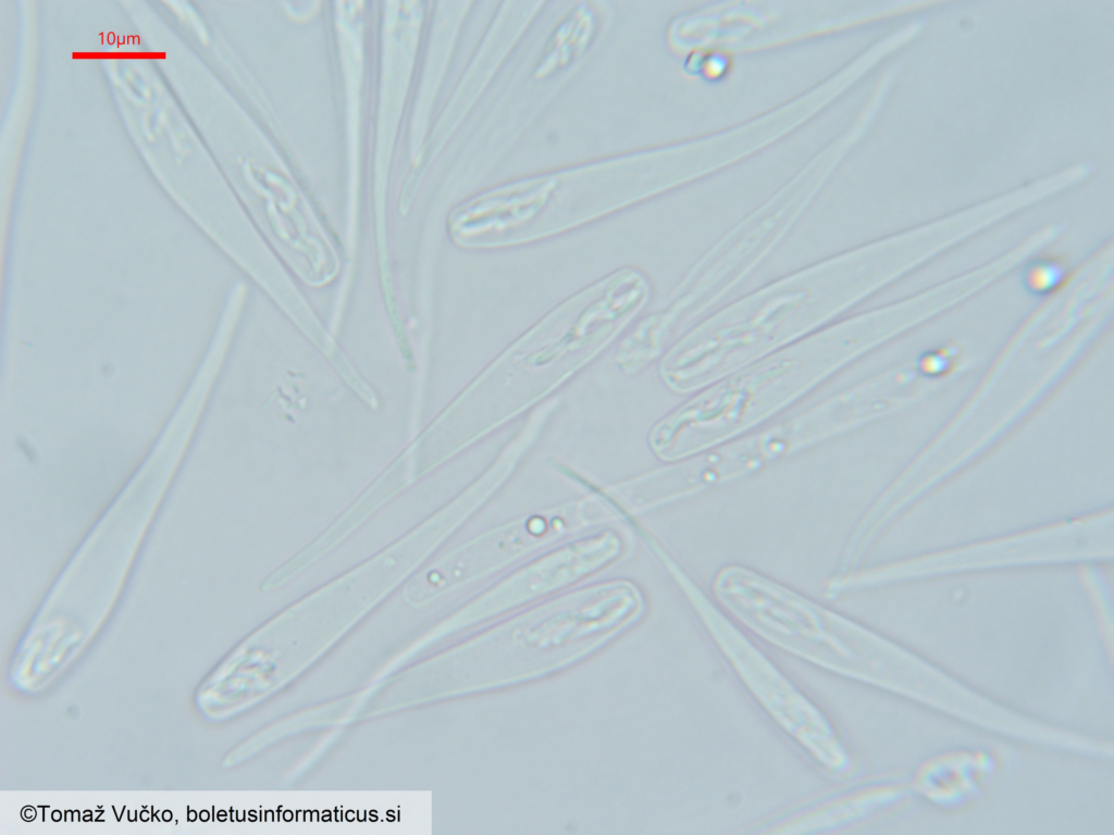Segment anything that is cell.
Wrapping results in <instances>:
<instances>
[{"instance_id": "obj_11", "label": "cell", "mask_w": 1114, "mask_h": 835, "mask_svg": "<svg viewBox=\"0 0 1114 835\" xmlns=\"http://www.w3.org/2000/svg\"><path fill=\"white\" fill-rule=\"evenodd\" d=\"M163 817H164L163 818L164 820L169 821L172 818V813L170 811H166V812L163 813Z\"/></svg>"}, {"instance_id": "obj_1", "label": "cell", "mask_w": 1114, "mask_h": 835, "mask_svg": "<svg viewBox=\"0 0 1114 835\" xmlns=\"http://www.w3.org/2000/svg\"><path fill=\"white\" fill-rule=\"evenodd\" d=\"M652 285L624 267L552 309L504 350L437 421L425 470L546 398L607 348L648 302Z\"/></svg>"}, {"instance_id": "obj_12", "label": "cell", "mask_w": 1114, "mask_h": 835, "mask_svg": "<svg viewBox=\"0 0 1114 835\" xmlns=\"http://www.w3.org/2000/svg\"><path fill=\"white\" fill-rule=\"evenodd\" d=\"M148 818H149V813H148L147 811H143V812H141V819H143L144 821H146V820H147Z\"/></svg>"}, {"instance_id": "obj_9", "label": "cell", "mask_w": 1114, "mask_h": 835, "mask_svg": "<svg viewBox=\"0 0 1114 835\" xmlns=\"http://www.w3.org/2000/svg\"><path fill=\"white\" fill-rule=\"evenodd\" d=\"M208 818H209V812L207 810H203V811L200 812V819L202 821H207Z\"/></svg>"}, {"instance_id": "obj_6", "label": "cell", "mask_w": 1114, "mask_h": 835, "mask_svg": "<svg viewBox=\"0 0 1114 835\" xmlns=\"http://www.w3.org/2000/svg\"><path fill=\"white\" fill-rule=\"evenodd\" d=\"M617 520L602 495H592L506 522L470 539L436 563L423 577L440 593L493 575L553 544Z\"/></svg>"}, {"instance_id": "obj_2", "label": "cell", "mask_w": 1114, "mask_h": 835, "mask_svg": "<svg viewBox=\"0 0 1114 835\" xmlns=\"http://www.w3.org/2000/svg\"><path fill=\"white\" fill-rule=\"evenodd\" d=\"M872 251L840 254L781 277L722 308L663 356L659 376L688 394L731 375L844 313L890 276Z\"/></svg>"}, {"instance_id": "obj_3", "label": "cell", "mask_w": 1114, "mask_h": 835, "mask_svg": "<svg viewBox=\"0 0 1114 835\" xmlns=\"http://www.w3.org/2000/svg\"><path fill=\"white\" fill-rule=\"evenodd\" d=\"M892 327L889 310L859 314L705 387L652 426L647 435L652 453L674 462L733 440L881 342Z\"/></svg>"}, {"instance_id": "obj_10", "label": "cell", "mask_w": 1114, "mask_h": 835, "mask_svg": "<svg viewBox=\"0 0 1114 835\" xmlns=\"http://www.w3.org/2000/svg\"><path fill=\"white\" fill-rule=\"evenodd\" d=\"M60 818H61V812H60V811H58V810L53 811V813H52V819H53L54 821H59V820H60Z\"/></svg>"}, {"instance_id": "obj_4", "label": "cell", "mask_w": 1114, "mask_h": 835, "mask_svg": "<svg viewBox=\"0 0 1114 835\" xmlns=\"http://www.w3.org/2000/svg\"><path fill=\"white\" fill-rule=\"evenodd\" d=\"M716 600L751 632L803 661L842 677L879 686L893 682V652L851 619L762 573L720 568Z\"/></svg>"}, {"instance_id": "obj_7", "label": "cell", "mask_w": 1114, "mask_h": 835, "mask_svg": "<svg viewBox=\"0 0 1114 835\" xmlns=\"http://www.w3.org/2000/svg\"><path fill=\"white\" fill-rule=\"evenodd\" d=\"M411 463L412 461L405 456L395 462L323 536L273 573L268 584L276 585L310 563L345 536L381 502L401 488L404 484L406 485L410 473L413 472Z\"/></svg>"}, {"instance_id": "obj_5", "label": "cell", "mask_w": 1114, "mask_h": 835, "mask_svg": "<svg viewBox=\"0 0 1114 835\" xmlns=\"http://www.w3.org/2000/svg\"><path fill=\"white\" fill-rule=\"evenodd\" d=\"M651 550L769 720L824 772L839 778L850 776L854 757L824 710L727 618L660 541L653 543Z\"/></svg>"}, {"instance_id": "obj_13", "label": "cell", "mask_w": 1114, "mask_h": 835, "mask_svg": "<svg viewBox=\"0 0 1114 835\" xmlns=\"http://www.w3.org/2000/svg\"><path fill=\"white\" fill-rule=\"evenodd\" d=\"M189 817H191L190 819L194 820L195 819V812L193 811L191 813H189Z\"/></svg>"}, {"instance_id": "obj_8", "label": "cell", "mask_w": 1114, "mask_h": 835, "mask_svg": "<svg viewBox=\"0 0 1114 835\" xmlns=\"http://www.w3.org/2000/svg\"><path fill=\"white\" fill-rule=\"evenodd\" d=\"M24 815L26 817L25 819H27V820L33 819L34 812H33L32 808H27L26 810H24Z\"/></svg>"}]
</instances>
